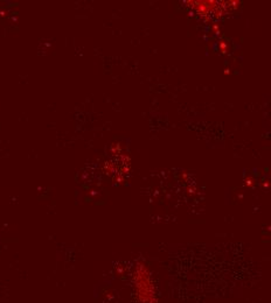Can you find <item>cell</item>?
Instances as JSON below:
<instances>
[{
    "instance_id": "6da1fadb",
    "label": "cell",
    "mask_w": 271,
    "mask_h": 303,
    "mask_svg": "<svg viewBox=\"0 0 271 303\" xmlns=\"http://www.w3.org/2000/svg\"><path fill=\"white\" fill-rule=\"evenodd\" d=\"M134 290H137V295L143 303H152L154 300V286L151 282V276L147 272L143 275H134Z\"/></svg>"
}]
</instances>
